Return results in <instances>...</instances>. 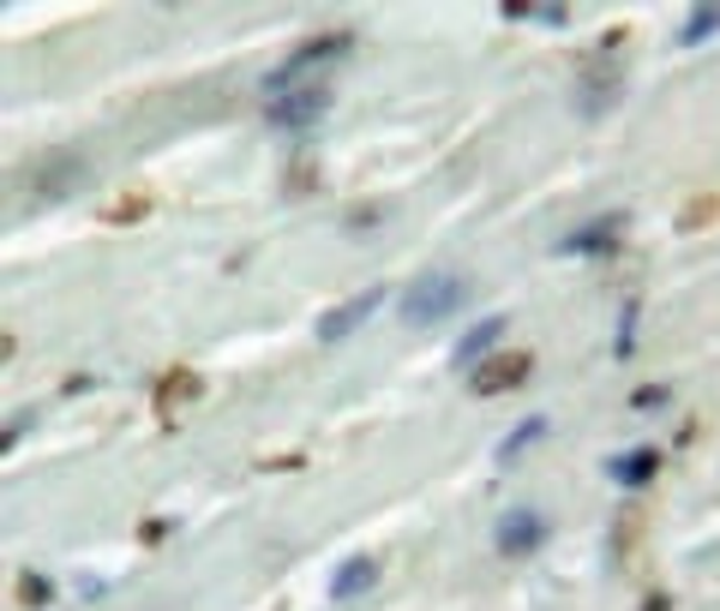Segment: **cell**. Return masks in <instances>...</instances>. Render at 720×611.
<instances>
[{"label":"cell","instance_id":"obj_1","mask_svg":"<svg viewBox=\"0 0 720 611\" xmlns=\"http://www.w3.org/2000/svg\"><path fill=\"white\" fill-rule=\"evenodd\" d=\"M468 306V276L457 271H433V276H415L403 288V301H396V318L408 324V330H438L445 318H457Z\"/></svg>","mask_w":720,"mask_h":611},{"label":"cell","instance_id":"obj_2","mask_svg":"<svg viewBox=\"0 0 720 611\" xmlns=\"http://www.w3.org/2000/svg\"><path fill=\"white\" fill-rule=\"evenodd\" d=\"M348 54H355V31H318V37H306L301 49H288V61H276L271 72H264V96H283V91H295V84H313L318 67L348 61Z\"/></svg>","mask_w":720,"mask_h":611},{"label":"cell","instance_id":"obj_3","mask_svg":"<svg viewBox=\"0 0 720 611\" xmlns=\"http://www.w3.org/2000/svg\"><path fill=\"white\" fill-rule=\"evenodd\" d=\"M331 102H336L331 79H313V84H295L283 96H264V121H271V132H283V139H306L331 114Z\"/></svg>","mask_w":720,"mask_h":611},{"label":"cell","instance_id":"obj_4","mask_svg":"<svg viewBox=\"0 0 720 611\" xmlns=\"http://www.w3.org/2000/svg\"><path fill=\"white\" fill-rule=\"evenodd\" d=\"M547 533H552V521L540 510H505L493 521V551L510 558V563H523V558H535V551L547 546Z\"/></svg>","mask_w":720,"mask_h":611},{"label":"cell","instance_id":"obj_5","mask_svg":"<svg viewBox=\"0 0 720 611\" xmlns=\"http://www.w3.org/2000/svg\"><path fill=\"white\" fill-rule=\"evenodd\" d=\"M535 371V354L528 348H505V354H487L475 371H468V390L475 396H510L517 384Z\"/></svg>","mask_w":720,"mask_h":611},{"label":"cell","instance_id":"obj_6","mask_svg":"<svg viewBox=\"0 0 720 611\" xmlns=\"http://www.w3.org/2000/svg\"><path fill=\"white\" fill-rule=\"evenodd\" d=\"M625 228L630 222L619 211L595 216V222H582V228H570L565 241H558V252H565V258H612V252H625Z\"/></svg>","mask_w":720,"mask_h":611},{"label":"cell","instance_id":"obj_7","mask_svg":"<svg viewBox=\"0 0 720 611\" xmlns=\"http://www.w3.org/2000/svg\"><path fill=\"white\" fill-rule=\"evenodd\" d=\"M619 91H625V72L612 67V61H595L577 79V114H582V121H600V114L619 102Z\"/></svg>","mask_w":720,"mask_h":611},{"label":"cell","instance_id":"obj_8","mask_svg":"<svg viewBox=\"0 0 720 611\" xmlns=\"http://www.w3.org/2000/svg\"><path fill=\"white\" fill-rule=\"evenodd\" d=\"M72 186H84V156L79 151H54V156H42L31 169V192H37V198H67Z\"/></svg>","mask_w":720,"mask_h":611},{"label":"cell","instance_id":"obj_9","mask_svg":"<svg viewBox=\"0 0 720 611\" xmlns=\"http://www.w3.org/2000/svg\"><path fill=\"white\" fill-rule=\"evenodd\" d=\"M378 306H385V288H366V294H355V301L331 306L325 318H318V342H343V336H355Z\"/></svg>","mask_w":720,"mask_h":611},{"label":"cell","instance_id":"obj_10","mask_svg":"<svg viewBox=\"0 0 720 611\" xmlns=\"http://www.w3.org/2000/svg\"><path fill=\"white\" fill-rule=\"evenodd\" d=\"M505 330H510V318H505V312H493V318H480L475 330H468V336L457 342V354H450V360H457L463 371H475L480 360H487V354H498V342H505Z\"/></svg>","mask_w":720,"mask_h":611},{"label":"cell","instance_id":"obj_11","mask_svg":"<svg viewBox=\"0 0 720 611\" xmlns=\"http://www.w3.org/2000/svg\"><path fill=\"white\" fill-rule=\"evenodd\" d=\"M655 473H660V450H655V444H637V450H625V456L607 461V480L625 486V491H642Z\"/></svg>","mask_w":720,"mask_h":611},{"label":"cell","instance_id":"obj_12","mask_svg":"<svg viewBox=\"0 0 720 611\" xmlns=\"http://www.w3.org/2000/svg\"><path fill=\"white\" fill-rule=\"evenodd\" d=\"M199 390H204V384H199V371H186V366L163 371V378L151 384V401H156V414H163V426L174 420V408H181V401H193Z\"/></svg>","mask_w":720,"mask_h":611},{"label":"cell","instance_id":"obj_13","mask_svg":"<svg viewBox=\"0 0 720 611\" xmlns=\"http://www.w3.org/2000/svg\"><path fill=\"white\" fill-rule=\"evenodd\" d=\"M378 588V563L373 558H348L343 570L331 576V600L336 605H348V600H366V593Z\"/></svg>","mask_w":720,"mask_h":611},{"label":"cell","instance_id":"obj_14","mask_svg":"<svg viewBox=\"0 0 720 611\" xmlns=\"http://www.w3.org/2000/svg\"><path fill=\"white\" fill-rule=\"evenodd\" d=\"M547 431H552V420H547V414H528V420H523L517 431H505V438H498L493 461H498V468H510V461H523V456L535 450L540 438H547Z\"/></svg>","mask_w":720,"mask_h":611},{"label":"cell","instance_id":"obj_15","mask_svg":"<svg viewBox=\"0 0 720 611\" xmlns=\"http://www.w3.org/2000/svg\"><path fill=\"white\" fill-rule=\"evenodd\" d=\"M709 37H720V7H690V19L679 24V49H702Z\"/></svg>","mask_w":720,"mask_h":611},{"label":"cell","instance_id":"obj_16","mask_svg":"<svg viewBox=\"0 0 720 611\" xmlns=\"http://www.w3.org/2000/svg\"><path fill=\"white\" fill-rule=\"evenodd\" d=\"M637 324H642V301H625L619 336H612V360H630V354H637Z\"/></svg>","mask_w":720,"mask_h":611},{"label":"cell","instance_id":"obj_17","mask_svg":"<svg viewBox=\"0 0 720 611\" xmlns=\"http://www.w3.org/2000/svg\"><path fill=\"white\" fill-rule=\"evenodd\" d=\"M385 216H391V204H355L343 216V234H373V228H385Z\"/></svg>","mask_w":720,"mask_h":611},{"label":"cell","instance_id":"obj_18","mask_svg":"<svg viewBox=\"0 0 720 611\" xmlns=\"http://www.w3.org/2000/svg\"><path fill=\"white\" fill-rule=\"evenodd\" d=\"M49 600H54V581L37 576V570H24L19 576V605H49Z\"/></svg>","mask_w":720,"mask_h":611},{"label":"cell","instance_id":"obj_19","mask_svg":"<svg viewBox=\"0 0 720 611\" xmlns=\"http://www.w3.org/2000/svg\"><path fill=\"white\" fill-rule=\"evenodd\" d=\"M667 401H672V384H642V390L630 396V408H637V414H655V408H667Z\"/></svg>","mask_w":720,"mask_h":611},{"label":"cell","instance_id":"obj_20","mask_svg":"<svg viewBox=\"0 0 720 611\" xmlns=\"http://www.w3.org/2000/svg\"><path fill=\"white\" fill-rule=\"evenodd\" d=\"M144 211H151V198H144V192H132V198H114L102 216H109V222H132V216H144Z\"/></svg>","mask_w":720,"mask_h":611},{"label":"cell","instance_id":"obj_21","mask_svg":"<svg viewBox=\"0 0 720 611\" xmlns=\"http://www.w3.org/2000/svg\"><path fill=\"white\" fill-rule=\"evenodd\" d=\"M31 420H37V414H12V426L0 431V456H12V450H19V438L31 431Z\"/></svg>","mask_w":720,"mask_h":611},{"label":"cell","instance_id":"obj_22","mask_svg":"<svg viewBox=\"0 0 720 611\" xmlns=\"http://www.w3.org/2000/svg\"><path fill=\"white\" fill-rule=\"evenodd\" d=\"M288 181V192H295V198H306V192H313V181H318V169L313 162H295V174H283Z\"/></svg>","mask_w":720,"mask_h":611},{"label":"cell","instance_id":"obj_23","mask_svg":"<svg viewBox=\"0 0 720 611\" xmlns=\"http://www.w3.org/2000/svg\"><path fill=\"white\" fill-rule=\"evenodd\" d=\"M709 216H720V192H709V198H697L684 211V228H697V222H709Z\"/></svg>","mask_w":720,"mask_h":611},{"label":"cell","instance_id":"obj_24","mask_svg":"<svg viewBox=\"0 0 720 611\" xmlns=\"http://www.w3.org/2000/svg\"><path fill=\"white\" fill-rule=\"evenodd\" d=\"M169 533H174V516H151V521L139 528V540H144V546H156V540H169Z\"/></svg>","mask_w":720,"mask_h":611},{"label":"cell","instance_id":"obj_25","mask_svg":"<svg viewBox=\"0 0 720 611\" xmlns=\"http://www.w3.org/2000/svg\"><path fill=\"white\" fill-rule=\"evenodd\" d=\"M528 19H535V24H552V31H565L570 12H565V7H528Z\"/></svg>","mask_w":720,"mask_h":611},{"label":"cell","instance_id":"obj_26","mask_svg":"<svg viewBox=\"0 0 720 611\" xmlns=\"http://www.w3.org/2000/svg\"><path fill=\"white\" fill-rule=\"evenodd\" d=\"M91 384H97L91 371H72V378H67V396H84V390H91Z\"/></svg>","mask_w":720,"mask_h":611},{"label":"cell","instance_id":"obj_27","mask_svg":"<svg viewBox=\"0 0 720 611\" xmlns=\"http://www.w3.org/2000/svg\"><path fill=\"white\" fill-rule=\"evenodd\" d=\"M642 611H672V600H667V593H660V588H655V593H649V600H642Z\"/></svg>","mask_w":720,"mask_h":611}]
</instances>
